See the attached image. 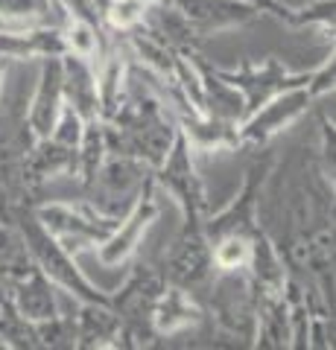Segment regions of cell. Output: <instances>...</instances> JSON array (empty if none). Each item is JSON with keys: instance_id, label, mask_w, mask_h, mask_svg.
<instances>
[{"instance_id": "obj_7", "label": "cell", "mask_w": 336, "mask_h": 350, "mask_svg": "<svg viewBox=\"0 0 336 350\" xmlns=\"http://www.w3.org/2000/svg\"><path fill=\"white\" fill-rule=\"evenodd\" d=\"M62 50L64 41L50 29L21 32V36L0 32V53H6V56H56Z\"/></svg>"}, {"instance_id": "obj_11", "label": "cell", "mask_w": 336, "mask_h": 350, "mask_svg": "<svg viewBox=\"0 0 336 350\" xmlns=\"http://www.w3.org/2000/svg\"><path fill=\"white\" fill-rule=\"evenodd\" d=\"M305 103H307V94H289V96H284V100H278L269 111H263L255 120L248 135H266V131H275L281 123H287L292 114H298V108Z\"/></svg>"}, {"instance_id": "obj_13", "label": "cell", "mask_w": 336, "mask_h": 350, "mask_svg": "<svg viewBox=\"0 0 336 350\" xmlns=\"http://www.w3.org/2000/svg\"><path fill=\"white\" fill-rule=\"evenodd\" d=\"M0 12L12 15V18H32L47 12L44 0H0Z\"/></svg>"}, {"instance_id": "obj_10", "label": "cell", "mask_w": 336, "mask_h": 350, "mask_svg": "<svg viewBox=\"0 0 336 350\" xmlns=\"http://www.w3.org/2000/svg\"><path fill=\"white\" fill-rule=\"evenodd\" d=\"M140 184V170L129 161H112L100 172V199H117V196H129Z\"/></svg>"}, {"instance_id": "obj_3", "label": "cell", "mask_w": 336, "mask_h": 350, "mask_svg": "<svg viewBox=\"0 0 336 350\" xmlns=\"http://www.w3.org/2000/svg\"><path fill=\"white\" fill-rule=\"evenodd\" d=\"M208 260H211V254L199 239V234H193V237L188 234L172 248L170 262H167V275L176 280L179 286H193V283H199L208 275Z\"/></svg>"}, {"instance_id": "obj_2", "label": "cell", "mask_w": 336, "mask_h": 350, "mask_svg": "<svg viewBox=\"0 0 336 350\" xmlns=\"http://www.w3.org/2000/svg\"><path fill=\"white\" fill-rule=\"evenodd\" d=\"M15 304H18V312L32 324L56 319V304H53L50 283L38 269H29L27 275H21L15 280Z\"/></svg>"}, {"instance_id": "obj_15", "label": "cell", "mask_w": 336, "mask_h": 350, "mask_svg": "<svg viewBox=\"0 0 336 350\" xmlns=\"http://www.w3.org/2000/svg\"><path fill=\"white\" fill-rule=\"evenodd\" d=\"M68 6H73V12H77V18L79 21H88V24L96 29V24H100V21H96V12H94V0H68Z\"/></svg>"}, {"instance_id": "obj_14", "label": "cell", "mask_w": 336, "mask_h": 350, "mask_svg": "<svg viewBox=\"0 0 336 350\" xmlns=\"http://www.w3.org/2000/svg\"><path fill=\"white\" fill-rule=\"evenodd\" d=\"M59 129H62V131H56V137H53V140H59V144L70 146V149H73V144H79V137H82V131H79V114L73 111V108H68V111H64Z\"/></svg>"}, {"instance_id": "obj_6", "label": "cell", "mask_w": 336, "mask_h": 350, "mask_svg": "<svg viewBox=\"0 0 336 350\" xmlns=\"http://www.w3.org/2000/svg\"><path fill=\"white\" fill-rule=\"evenodd\" d=\"M62 91L70 96V108L79 117H94L96 114V82L91 70L85 68L79 59H70L62 68Z\"/></svg>"}, {"instance_id": "obj_8", "label": "cell", "mask_w": 336, "mask_h": 350, "mask_svg": "<svg viewBox=\"0 0 336 350\" xmlns=\"http://www.w3.org/2000/svg\"><path fill=\"white\" fill-rule=\"evenodd\" d=\"M155 216V204L153 202H144V204H138L135 207V213H132V219L123 225V231L117 234L112 243H108L103 251H100V257L105 260V262H120L129 251L135 248V243H138V237H140V231L149 225V219Z\"/></svg>"}, {"instance_id": "obj_9", "label": "cell", "mask_w": 336, "mask_h": 350, "mask_svg": "<svg viewBox=\"0 0 336 350\" xmlns=\"http://www.w3.org/2000/svg\"><path fill=\"white\" fill-rule=\"evenodd\" d=\"M29 266V248L15 231L0 228V278L3 280H18L27 275Z\"/></svg>"}, {"instance_id": "obj_5", "label": "cell", "mask_w": 336, "mask_h": 350, "mask_svg": "<svg viewBox=\"0 0 336 350\" xmlns=\"http://www.w3.org/2000/svg\"><path fill=\"white\" fill-rule=\"evenodd\" d=\"M181 12L188 21H196L199 27H225V24H240L252 18V9L237 3V0H179Z\"/></svg>"}, {"instance_id": "obj_17", "label": "cell", "mask_w": 336, "mask_h": 350, "mask_svg": "<svg viewBox=\"0 0 336 350\" xmlns=\"http://www.w3.org/2000/svg\"><path fill=\"white\" fill-rule=\"evenodd\" d=\"M0 345H3V342H0Z\"/></svg>"}, {"instance_id": "obj_4", "label": "cell", "mask_w": 336, "mask_h": 350, "mask_svg": "<svg viewBox=\"0 0 336 350\" xmlns=\"http://www.w3.org/2000/svg\"><path fill=\"white\" fill-rule=\"evenodd\" d=\"M59 96H62V64L50 62L44 68V76H41V88H38L36 105H32V114H29V123L41 137H50L53 129H56Z\"/></svg>"}, {"instance_id": "obj_12", "label": "cell", "mask_w": 336, "mask_h": 350, "mask_svg": "<svg viewBox=\"0 0 336 350\" xmlns=\"http://www.w3.org/2000/svg\"><path fill=\"white\" fill-rule=\"evenodd\" d=\"M117 330V319L105 310H85L82 312V330L79 336L85 338V345H94L100 338H112Z\"/></svg>"}, {"instance_id": "obj_1", "label": "cell", "mask_w": 336, "mask_h": 350, "mask_svg": "<svg viewBox=\"0 0 336 350\" xmlns=\"http://www.w3.org/2000/svg\"><path fill=\"white\" fill-rule=\"evenodd\" d=\"M24 231H27V239H29L32 251H36V257H38L41 271H44V275H50L53 280H59L62 286H68L77 295H82V298H88L94 304H103L100 295H96L88 283L77 275V269H73V262L68 260V254H64V251L53 243L50 234H44L41 222H36V219H24Z\"/></svg>"}, {"instance_id": "obj_16", "label": "cell", "mask_w": 336, "mask_h": 350, "mask_svg": "<svg viewBox=\"0 0 336 350\" xmlns=\"http://www.w3.org/2000/svg\"><path fill=\"white\" fill-rule=\"evenodd\" d=\"M0 181H3V144H0Z\"/></svg>"}]
</instances>
